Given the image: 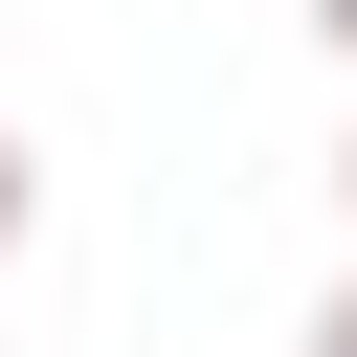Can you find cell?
I'll return each instance as SVG.
<instances>
[{
  "label": "cell",
  "mask_w": 357,
  "mask_h": 357,
  "mask_svg": "<svg viewBox=\"0 0 357 357\" xmlns=\"http://www.w3.org/2000/svg\"><path fill=\"white\" fill-rule=\"evenodd\" d=\"M290 357H357V268H335V290H312V335H290Z\"/></svg>",
  "instance_id": "obj_2"
},
{
  "label": "cell",
  "mask_w": 357,
  "mask_h": 357,
  "mask_svg": "<svg viewBox=\"0 0 357 357\" xmlns=\"http://www.w3.org/2000/svg\"><path fill=\"white\" fill-rule=\"evenodd\" d=\"M22 223H45V156H22V112H0V245H22Z\"/></svg>",
  "instance_id": "obj_1"
},
{
  "label": "cell",
  "mask_w": 357,
  "mask_h": 357,
  "mask_svg": "<svg viewBox=\"0 0 357 357\" xmlns=\"http://www.w3.org/2000/svg\"><path fill=\"white\" fill-rule=\"evenodd\" d=\"M335 201H357V134H335Z\"/></svg>",
  "instance_id": "obj_4"
},
{
  "label": "cell",
  "mask_w": 357,
  "mask_h": 357,
  "mask_svg": "<svg viewBox=\"0 0 357 357\" xmlns=\"http://www.w3.org/2000/svg\"><path fill=\"white\" fill-rule=\"evenodd\" d=\"M312 45H335V67H357V0H312Z\"/></svg>",
  "instance_id": "obj_3"
}]
</instances>
